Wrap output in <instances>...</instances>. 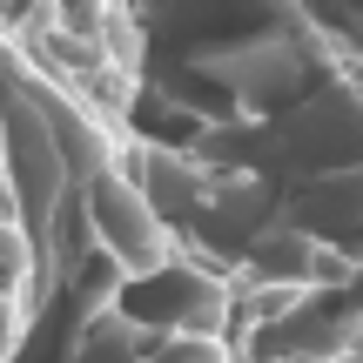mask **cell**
<instances>
[{"label": "cell", "instance_id": "obj_2", "mask_svg": "<svg viewBox=\"0 0 363 363\" xmlns=\"http://www.w3.org/2000/svg\"><path fill=\"white\" fill-rule=\"evenodd\" d=\"M21 330H27V303L13 296V289H0V363L13 357V343H21Z\"/></svg>", "mask_w": 363, "mask_h": 363}, {"label": "cell", "instance_id": "obj_1", "mask_svg": "<svg viewBox=\"0 0 363 363\" xmlns=\"http://www.w3.org/2000/svg\"><path fill=\"white\" fill-rule=\"evenodd\" d=\"M81 216H88V235L101 242V256L115 262L121 276H148V269H162V262L175 256V249H169V222H162L155 195H148L142 182H128L121 169H108V175L88 182Z\"/></svg>", "mask_w": 363, "mask_h": 363}]
</instances>
